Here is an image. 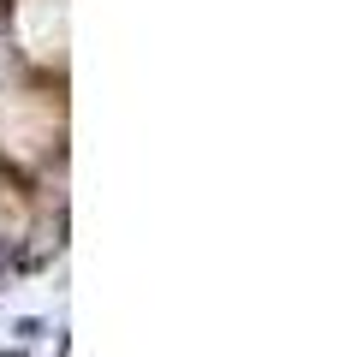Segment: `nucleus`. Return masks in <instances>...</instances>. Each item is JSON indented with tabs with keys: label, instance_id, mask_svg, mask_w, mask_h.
Masks as SVG:
<instances>
[{
	"label": "nucleus",
	"instance_id": "nucleus-1",
	"mask_svg": "<svg viewBox=\"0 0 339 357\" xmlns=\"http://www.w3.org/2000/svg\"><path fill=\"white\" fill-rule=\"evenodd\" d=\"M0 357H24V351H0Z\"/></svg>",
	"mask_w": 339,
	"mask_h": 357
},
{
	"label": "nucleus",
	"instance_id": "nucleus-2",
	"mask_svg": "<svg viewBox=\"0 0 339 357\" xmlns=\"http://www.w3.org/2000/svg\"><path fill=\"white\" fill-rule=\"evenodd\" d=\"M0 268H6V250H0Z\"/></svg>",
	"mask_w": 339,
	"mask_h": 357
}]
</instances>
